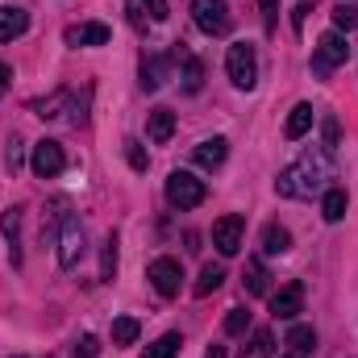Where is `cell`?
<instances>
[{
	"mask_svg": "<svg viewBox=\"0 0 358 358\" xmlns=\"http://www.w3.org/2000/svg\"><path fill=\"white\" fill-rule=\"evenodd\" d=\"M334 25H338V29H355L358 25V13L350 8V0H342V4L334 8Z\"/></svg>",
	"mask_w": 358,
	"mask_h": 358,
	"instance_id": "f546056e",
	"label": "cell"
},
{
	"mask_svg": "<svg viewBox=\"0 0 358 358\" xmlns=\"http://www.w3.org/2000/svg\"><path fill=\"white\" fill-rule=\"evenodd\" d=\"M204 358H225V346H213V350H208Z\"/></svg>",
	"mask_w": 358,
	"mask_h": 358,
	"instance_id": "f35d334b",
	"label": "cell"
},
{
	"mask_svg": "<svg viewBox=\"0 0 358 358\" xmlns=\"http://www.w3.org/2000/svg\"><path fill=\"white\" fill-rule=\"evenodd\" d=\"M63 42H67V46H104V42H108V25H100V21L67 25V29H63Z\"/></svg>",
	"mask_w": 358,
	"mask_h": 358,
	"instance_id": "8fae6325",
	"label": "cell"
},
{
	"mask_svg": "<svg viewBox=\"0 0 358 358\" xmlns=\"http://www.w3.org/2000/svg\"><path fill=\"white\" fill-rule=\"evenodd\" d=\"M96 355H100V342H96L92 334H84V338L76 342V358H96Z\"/></svg>",
	"mask_w": 358,
	"mask_h": 358,
	"instance_id": "4dcf8cb0",
	"label": "cell"
},
{
	"mask_svg": "<svg viewBox=\"0 0 358 358\" xmlns=\"http://www.w3.org/2000/svg\"><path fill=\"white\" fill-rule=\"evenodd\" d=\"M125 13H129V21H134V25H138V29H142V25H146V17H142V4H129V8H125Z\"/></svg>",
	"mask_w": 358,
	"mask_h": 358,
	"instance_id": "e575fe53",
	"label": "cell"
},
{
	"mask_svg": "<svg viewBox=\"0 0 358 358\" xmlns=\"http://www.w3.org/2000/svg\"><path fill=\"white\" fill-rule=\"evenodd\" d=\"M325 150H338V117H325Z\"/></svg>",
	"mask_w": 358,
	"mask_h": 358,
	"instance_id": "1f68e13d",
	"label": "cell"
},
{
	"mask_svg": "<svg viewBox=\"0 0 358 358\" xmlns=\"http://www.w3.org/2000/svg\"><path fill=\"white\" fill-rule=\"evenodd\" d=\"M179 346H183V338H179V334H163V338L146 350V358H176Z\"/></svg>",
	"mask_w": 358,
	"mask_h": 358,
	"instance_id": "484cf974",
	"label": "cell"
},
{
	"mask_svg": "<svg viewBox=\"0 0 358 358\" xmlns=\"http://www.w3.org/2000/svg\"><path fill=\"white\" fill-rule=\"evenodd\" d=\"M267 267H263V263H259V259H250V263H246V271H242V283H246V292H250V296H267Z\"/></svg>",
	"mask_w": 358,
	"mask_h": 358,
	"instance_id": "44dd1931",
	"label": "cell"
},
{
	"mask_svg": "<svg viewBox=\"0 0 358 358\" xmlns=\"http://www.w3.org/2000/svg\"><path fill=\"white\" fill-rule=\"evenodd\" d=\"M225 67H229L234 88L250 92L255 84H259V55H255V46H250V42H234V46H229V55H225Z\"/></svg>",
	"mask_w": 358,
	"mask_h": 358,
	"instance_id": "6da1fadb",
	"label": "cell"
},
{
	"mask_svg": "<svg viewBox=\"0 0 358 358\" xmlns=\"http://www.w3.org/2000/svg\"><path fill=\"white\" fill-rule=\"evenodd\" d=\"M225 155H229V142H225V138H208V142H200V146L192 150V159H196L204 171H217V167L225 163Z\"/></svg>",
	"mask_w": 358,
	"mask_h": 358,
	"instance_id": "5bb4252c",
	"label": "cell"
},
{
	"mask_svg": "<svg viewBox=\"0 0 358 358\" xmlns=\"http://www.w3.org/2000/svg\"><path fill=\"white\" fill-rule=\"evenodd\" d=\"M142 4L150 8V17H155V21H167V13H171V8H167V0H142Z\"/></svg>",
	"mask_w": 358,
	"mask_h": 358,
	"instance_id": "836d02e7",
	"label": "cell"
},
{
	"mask_svg": "<svg viewBox=\"0 0 358 358\" xmlns=\"http://www.w3.org/2000/svg\"><path fill=\"white\" fill-rule=\"evenodd\" d=\"M221 283H225V267L204 263V267H200V279H196V287H192V292H196V296H208V292H217Z\"/></svg>",
	"mask_w": 358,
	"mask_h": 358,
	"instance_id": "7402d4cb",
	"label": "cell"
},
{
	"mask_svg": "<svg viewBox=\"0 0 358 358\" xmlns=\"http://www.w3.org/2000/svg\"><path fill=\"white\" fill-rule=\"evenodd\" d=\"M171 134H176V113L171 108H155L150 121H146V138L155 146H163V142H171Z\"/></svg>",
	"mask_w": 358,
	"mask_h": 358,
	"instance_id": "9a60e30c",
	"label": "cell"
},
{
	"mask_svg": "<svg viewBox=\"0 0 358 358\" xmlns=\"http://www.w3.org/2000/svg\"><path fill=\"white\" fill-rule=\"evenodd\" d=\"M242 229H246V221L238 217V213H229V217H221L217 225H213V246L229 259V255H238L242 250Z\"/></svg>",
	"mask_w": 358,
	"mask_h": 358,
	"instance_id": "9c48e42d",
	"label": "cell"
},
{
	"mask_svg": "<svg viewBox=\"0 0 358 358\" xmlns=\"http://www.w3.org/2000/svg\"><path fill=\"white\" fill-rule=\"evenodd\" d=\"M263 4V13H267V25L275 21V13H279V0H259Z\"/></svg>",
	"mask_w": 358,
	"mask_h": 358,
	"instance_id": "d590c367",
	"label": "cell"
},
{
	"mask_svg": "<svg viewBox=\"0 0 358 358\" xmlns=\"http://www.w3.org/2000/svg\"><path fill=\"white\" fill-rule=\"evenodd\" d=\"M8 80H13V71H8V63H0V96H4V88H8Z\"/></svg>",
	"mask_w": 358,
	"mask_h": 358,
	"instance_id": "74e56055",
	"label": "cell"
},
{
	"mask_svg": "<svg viewBox=\"0 0 358 358\" xmlns=\"http://www.w3.org/2000/svg\"><path fill=\"white\" fill-rule=\"evenodd\" d=\"M138 334H142V325H138L134 317H117V321H113V346H134Z\"/></svg>",
	"mask_w": 358,
	"mask_h": 358,
	"instance_id": "cb8c5ba5",
	"label": "cell"
},
{
	"mask_svg": "<svg viewBox=\"0 0 358 358\" xmlns=\"http://www.w3.org/2000/svg\"><path fill=\"white\" fill-rule=\"evenodd\" d=\"M171 63H176V55H146V59H142V88L146 92L163 88L167 76H171Z\"/></svg>",
	"mask_w": 358,
	"mask_h": 358,
	"instance_id": "7c38bea8",
	"label": "cell"
},
{
	"mask_svg": "<svg viewBox=\"0 0 358 358\" xmlns=\"http://www.w3.org/2000/svg\"><path fill=\"white\" fill-rule=\"evenodd\" d=\"M29 167H34V176H38V179H55V176H63V167H67V155H63V146H59V142L42 138V142L34 146V159H29Z\"/></svg>",
	"mask_w": 358,
	"mask_h": 358,
	"instance_id": "52a82bcc",
	"label": "cell"
},
{
	"mask_svg": "<svg viewBox=\"0 0 358 358\" xmlns=\"http://www.w3.org/2000/svg\"><path fill=\"white\" fill-rule=\"evenodd\" d=\"M317 187H321V167H317L313 159L287 167L283 176L275 179V192H279V196H313Z\"/></svg>",
	"mask_w": 358,
	"mask_h": 358,
	"instance_id": "7a4b0ae2",
	"label": "cell"
},
{
	"mask_svg": "<svg viewBox=\"0 0 358 358\" xmlns=\"http://www.w3.org/2000/svg\"><path fill=\"white\" fill-rule=\"evenodd\" d=\"M204 196H208L204 179H196L192 171H171V176H167V200L176 204L179 213H183V208H196V204H204Z\"/></svg>",
	"mask_w": 358,
	"mask_h": 358,
	"instance_id": "3957f363",
	"label": "cell"
},
{
	"mask_svg": "<svg viewBox=\"0 0 358 358\" xmlns=\"http://www.w3.org/2000/svg\"><path fill=\"white\" fill-rule=\"evenodd\" d=\"M242 358H275V338H271V329H259V334L250 338V346L242 350Z\"/></svg>",
	"mask_w": 358,
	"mask_h": 358,
	"instance_id": "d4e9b609",
	"label": "cell"
},
{
	"mask_svg": "<svg viewBox=\"0 0 358 358\" xmlns=\"http://www.w3.org/2000/svg\"><path fill=\"white\" fill-rule=\"evenodd\" d=\"M300 308H304V283H283V287L271 296V313H275V321H292Z\"/></svg>",
	"mask_w": 358,
	"mask_h": 358,
	"instance_id": "30bf717a",
	"label": "cell"
},
{
	"mask_svg": "<svg viewBox=\"0 0 358 358\" xmlns=\"http://www.w3.org/2000/svg\"><path fill=\"white\" fill-rule=\"evenodd\" d=\"M80 255H84V225H80V217L63 213V221H59V267L71 271L80 263Z\"/></svg>",
	"mask_w": 358,
	"mask_h": 358,
	"instance_id": "8992f818",
	"label": "cell"
},
{
	"mask_svg": "<svg viewBox=\"0 0 358 358\" xmlns=\"http://www.w3.org/2000/svg\"><path fill=\"white\" fill-rule=\"evenodd\" d=\"M304 13H308V4H296V13H292V25H296V29L304 25Z\"/></svg>",
	"mask_w": 358,
	"mask_h": 358,
	"instance_id": "8d00e7d4",
	"label": "cell"
},
{
	"mask_svg": "<svg viewBox=\"0 0 358 358\" xmlns=\"http://www.w3.org/2000/svg\"><path fill=\"white\" fill-rule=\"evenodd\" d=\"M250 329V313L246 308H229V317H225V334L229 338H242Z\"/></svg>",
	"mask_w": 358,
	"mask_h": 358,
	"instance_id": "4316f807",
	"label": "cell"
},
{
	"mask_svg": "<svg viewBox=\"0 0 358 358\" xmlns=\"http://www.w3.org/2000/svg\"><path fill=\"white\" fill-rule=\"evenodd\" d=\"M263 250H267V255H287V250H292V234H287L283 225H267V229H263Z\"/></svg>",
	"mask_w": 358,
	"mask_h": 358,
	"instance_id": "603a6c76",
	"label": "cell"
},
{
	"mask_svg": "<svg viewBox=\"0 0 358 358\" xmlns=\"http://www.w3.org/2000/svg\"><path fill=\"white\" fill-rule=\"evenodd\" d=\"M313 117H317V113H313V104H296V108L287 113V121H283V138H287V142L304 138V134L313 129Z\"/></svg>",
	"mask_w": 358,
	"mask_h": 358,
	"instance_id": "2e32d148",
	"label": "cell"
},
{
	"mask_svg": "<svg viewBox=\"0 0 358 358\" xmlns=\"http://www.w3.org/2000/svg\"><path fill=\"white\" fill-rule=\"evenodd\" d=\"M117 271V238H104V259H100V279H113Z\"/></svg>",
	"mask_w": 358,
	"mask_h": 358,
	"instance_id": "f1b7e54d",
	"label": "cell"
},
{
	"mask_svg": "<svg viewBox=\"0 0 358 358\" xmlns=\"http://www.w3.org/2000/svg\"><path fill=\"white\" fill-rule=\"evenodd\" d=\"M287 358H300V355H287Z\"/></svg>",
	"mask_w": 358,
	"mask_h": 358,
	"instance_id": "ab89813d",
	"label": "cell"
},
{
	"mask_svg": "<svg viewBox=\"0 0 358 358\" xmlns=\"http://www.w3.org/2000/svg\"><path fill=\"white\" fill-rule=\"evenodd\" d=\"M287 346H292V355H313L317 350V334H313V325H292L287 329Z\"/></svg>",
	"mask_w": 358,
	"mask_h": 358,
	"instance_id": "ffe728a7",
	"label": "cell"
},
{
	"mask_svg": "<svg viewBox=\"0 0 358 358\" xmlns=\"http://www.w3.org/2000/svg\"><path fill=\"white\" fill-rule=\"evenodd\" d=\"M146 279L155 283V292H159V296H179L183 267H179V259H155V263L146 267Z\"/></svg>",
	"mask_w": 358,
	"mask_h": 358,
	"instance_id": "ba28073f",
	"label": "cell"
},
{
	"mask_svg": "<svg viewBox=\"0 0 358 358\" xmlns=\"http://www.w3.org/2000/svg\"><path fill=\"white\" fill-rule=\"evenodd\" d=\"M192 21H196L208 38H221V34H229V25H234L225 0H192Z\"/></svg>",
	"mask_w": 358,
	"mask_h": 358,
	"instance_id": "5b68a950",
	"label": "cell"
},
{
	"mask_svg": "<svg viewBox=\"0 0 358 358\" xmlns=\"http://www.w3.org/2000/svg\"><path fill=\"white\" fill-rule=\"evenodd\" d=\"M346 204H350V200H346V192H342V187H329V192H325V200H321V217H325L329 225H338V221L346 217Z\"/></svg>",
	"mask_w": 358,
	"mask_h": 358,
	"instance_id": "d6986e66",
	"label": "cell"
},
{
	"mask_svg": "<svg viewBox=\"0 0 358 358\" xmlns=\"http://www.w3.org/2000/svg\"><path fill=\"white\" fill-rule=\"evenodd\" d=\"M4 163H8V171H17V167H21V142H17V138H13V142H8V150H4Z\"/></svg>",
	"mask_w": 358,
	"mask_h": 358,
	"instance_id": "d6a6232c",
	"label": "cell"
},
{
	"mask_svg": "<svg viewBox=\"0 0 358 358\" xmlns=\"http://www.w3.org/2000/svg\"><path fill=\"white\" fill-rule=\"evenodd\" d=\"M346 59H350V42H346L338 29H329V34L317 38V55H313V71H317V76H329V71L342 67Z\"/></svg>",
	"mask_w": 358,
	"mask_h": 358,
	"instance_id": "277c9868",
	"label": "cell"
},
{
	"mask_svg": "<svg viewBox=\"0 0 358 358\" xmlns=\"http://www.w3.org/2000/svg\"><path fill=\"white\" fill-rule=\"evenodd\" d=\"M125 159H129V167H134V171H146V167H150V155H146V150H142V142H134V138L125 142Z\"/></svg>",
	"mask_w": 358,
	"mask_h": 358,
	"instance_id": "83f0119b",
	"label": "cell"
},
{
	"mask_svg": "<svg viewBox=\"0 0 358 358\" xmlns=\"http://www.w3.org/2000/svg\"><path fill=\"white\" fill-rule=\"evenodd\" d=\"M176 59L183 63V92H196L204 88V63L196 59V55H187V50H176Z\"/></svg>",
	"mask_w": 358,
	"mask_h": 358,
	"instance_id": "e0dca14e",
	"label": "cell"
},
{
	"mask_svg": "<svg viewBox=\"0 0 358 358\" xmlns=\"http://www.w3.org/2000/svg\"><path fill=\"white\" fill-rule=\"evenodd\" d=\"M29 29V13L17 4H0V42H13Z\"/></svg>",
	"mask_w": 358,
	"mask_h": 358,
	"instance_id": "4fadbf2b",
	"label": "cell"
},
{
	"mask_svg": "<svg viewBox=\"0 0 358 358\" xmlns=\"http://www.w3.org/2000/svg\"><path fill=\"white\" fill-rule=\"evenodd\" d=\"M0 229H4V238H8L13 267H21V250H17V242H21V213H17V208H8V213L0 217Z\"/></svg>",
	"mask_w": 358,
	"mask_h": 358,
	"instance_id": "ac0fdd59",
	"label": "cell"
}]
</instances>
